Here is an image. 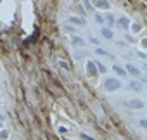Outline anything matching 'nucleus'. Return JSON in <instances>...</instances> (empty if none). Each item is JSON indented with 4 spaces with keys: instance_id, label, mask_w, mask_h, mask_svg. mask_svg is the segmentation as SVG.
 Segmentation results:
<instances>
[{
    "instance_id": "obj_3",
    "label": "nucleus",
    "mask_w": 147,
    "mask_h": 140,
    "mask_svg": "<svg viewBox=\"0 0 147 140\" xmlns=\"http://www.w3.org/2000/svg\"><path fill=\"white\" fill-rule=\"evenodd\" d=\"M125 106L130 107V109H144V107H145V104H144L140 99H130V100L125 102Z\"/></svg>"
},
{
    "instance_id": "obj_10",
    "label": "nucleus",
    "mask_w": 147,
    "mask_h": 140,
    "mask_svg": "<svg viewBox=\"0 0 147 140\" xmlns=\"http://www.w3.org/2000/svg\"><path fill=\"white\" fill-rule=\"evenodd\" d=\"M113 71H114L118 76H126V75H128V73H126V69L121 67V66H113Z\"/></svg>"
},
{
    "instance_id": "obj_17",
    "label": "nucleus",
    "mask_w": 147,
    "mask_h": 140,
    "mask_svg": "<svg viewBox=\"0 0 147 140\" xmlns=\"http://www.w3.org/2000/svg\"><path fill=\"white\" fill-rule=\"evenodd\" d=\"M138 125H140L142 128H145V130H147V119H140V121H138Z\"/></svg>"
},
{
    "instance_id": "obj_22",
    "label": "nucleus",
    "mask_w": 147,
    "mask_h": 140,
    "mask_svg": "<svg viewBox=\"0 0 147 140\" xmlns=\"http://www.w3.org/2000/svg\"><path fill=\"white\" fill-rule=\"evenodd\" d=\"M142 81H144V83H147V76H144V78H142Z\"/></svg>"
},
{
    "instance_id": "obj_9",
    "label": "nucleus",
    "mask_w": 147,
    "mask_h": 140,
    "mask_svg": "<svg viewBox=\"0 0 147 140\" xmlns=\"http://www.w3.org/2000/svg\"><path fill=\"white\" fill-rule=\"evenodd\" d=\"M100 33H102V36H104L106 40H113V38H114V33H113L111 28H102Z\"/></svg>"
},
{
    "instance_id": "obj_11",
    "label": "nucleus",
    "mask_w": 147,
    "mask_h": 140,
    "mask_svg": "<svg viewBox=\"0 0 147 140\" xmlns=\"http://www.w3.org/2000/svg\"><path fill=\"white\" fill-rule=\"evenodd\" d=\"M104 19H106V23H107V28H113V26L116 24V18H114L113 14H107Z\"/></svg>"
},
{
    "instance_id": "obj_18",
    "label": "nucleus",
    "mask_w": 147,
    "mask_h": 140,
    "mask_svg": "<svg viewBox=\"0 0 147 140\" xmlns=\"http://www.w3.org/2000/svg\"><path fill=\"white\" fill-rule=\"evenodd\" d=\"M7 137H9V131H5V130L0 131V138H7Z\"/></svg>"
},
{
    "instance_id": "obj_8",
    "label": "nucleus",
    "mask_w": 147,
    "mask_h": 140,
    "mask_svg": "<svg viewBox=\"0 0 147 140\" xmlns=\"http://www.w3.org/2000/svg\"><path fill=\"white\" fill-rule=\"evenodd\" d=\"M69 23H73V24H76V26H85V24H87L85 18H76V16H73V18H69Z\"/></svg>"
},
{
    "instance_id": "obj_16",
    "label": "nucleus",
    "mask_w": 147,
    "mask_h": 140,
    "mask_svg": "<svg viewBox=\"0 0 147 140\" xmlns=\"http://www.w3.org/2000/svg\"><path fill=\"white\" fill-rule=\"evenodd\" d=\"M95 52H97V54H99V55H107V52H106V50H104V48H99V47H97V48H95Z\"/></svg>"
},
{
    "instance_id": "obj_2",
    "label": "nucleus",
    "mask_w": 147,
    "mask_h": 140,
    "mask_svg": "<svg viewBox=\"0 0 147 140\" xmlns=\"http://www.w3.org/2000/svg\"><path fill=\"white\" fill-rule=\"evenodd\" d=\"M87 73L92 78H97L99 76V69H97V64L94 61H87Z\"/></svg>"
},
{
    "instance_id": "obj_1",
    "label": "nucleus",
    "mask_w": 147,
    "mask_h": 140,
    "mask_svg": "<svg viewBox=\"0 0 147 140\" xmlns=\"http://www.w3.org/2000/svg\"><path fill=\"white\" fill-rule=\"evenodd\" d=\"M104 88L109 90V92H114V90H119L121 88V81L118 78H107L104 81Z\"/></svg>"
},
{
    "instance_id": "obj_23",
    "label": "nucleus",
    "mask_w": 147,
    "mask_h": 140,
    "mask_svg": "<svg viewBox=\"0 0 147 140\" xmlns=\"http://www.w3.org/2000/svg\"><path fill=\"white\" fill-rule=\"evenodd\" d=\"M0 130H2V121H0Z\"/></svg>"
},
{
    "instance_id": "obj_14",
    "label": "nucleus",
    "mask_w": 147,
    "mask_h": 140,
    "mask_svg": "<svg viewBox=\"0 0 147 140\" xmlns=\"http://www.w3.org/2000/svg\"><path fill=\"white\" fill-rule=\"evenodd\" d=\"M97 64V69H99V73H106V66L102 62H95Z\"/></svg>"
},
{
    "instance_id": "obj_21",
    "label": "nucleus",
    "mask_w": 147,
    "mask_h": 140,
    "mask_svg": "<svg viewBox=\"0 0 147 140\" xmlns=\"http://www.w3.org/2000/svg\"><path fill=\"white\" fill-rule=\"evenodd\" d=\"M82 138H85V140H94L92 137H87V135H82Z\"/></svg>"
},
{
    "instance_id": "obj_13",
    "label": "nucleus",
    "mask_w": 147,
    "mask_h": 140,
    "mask_svg": "<svg viewBox=\"0 0 147 140\" xmlns=\"http://www.w3.org/2000/svg\"><path fill=\"white\" fill-rule=\"evenodd\" d=\"M95 23H97V24H104V23H106L104 16H100V14H95Z\"/></svg>"
},
{
    "instance_id": "obj_4",
    "label": "nucleus",
    "mask_w": 147,
    "mask_h": 140,
    "mask_svg": "<svg viewBox=\"0 0 147 140\" xmlns=\"http://www.w3.org/2000/svg\"><path fill=\"white\" fill-rule=\"evenodd\" d=\"M126 73L128 75H131V76H135V78H138L140 76V69L137 67V66H133V64H126Z\"/></svg>"
},
{
    "instance_id": "obj_20",
    "label": "nucleus",
    "mask_w": 147,
    "mask_h": 140,
    "mask_svg": "<svg viewBox=\"0 0 147 140\" xmlns=\"http://www.w3.org/2000/svg\"><path fill=\"white\" fill-rule=\"evenodd\" d=\"M90 42H92V43H95V45H99V38H94V36H92V38H90Z\"/></svg>"
},
{
    "instance_id": "obj_5",
    "label": "nucleus",
    "mask_w": 147,
    "mask_h": 140,
    "mask_svg": "<svg viewBox=\"0 0 147 140\" xmlns=\"http://www.w3.org/2000/svg\"><path fill=\"white\" fill-rule=\"evenodd\" d=\"M116 26H118L119 30H126V28L130 26V19H128L126 16H123V18H119V19L116 21Z\"/></svg>"
},
{
    "instance_id": "obj_7",
    "label": "nucleus",
    "mask_w": 147,
    "mask_h": 140,
    "mask_svg": "<svg viewBox=\"0 0 147 140\" xmlns=\"http://www.w3.org/2000/svg\"><path fill=\"white\" fill-rule=\"evenodd\" d=\"M128 88L133 90V92H142V83H140L138 80H133V81L128 83Z\"/></svg>"
},
{
    "instance_id": "obj_19",
    "label": "nucleus",
    "mask_w": 147,
    "mask_h": 140,
    "mask_svg": "<svg viewBox=\"0 0 147 140\" xmlns=\"http://www.w3.org/2000/svg\"><path fill=\"white\" fill-rule=\"evenodd\" d=\"M140 28H142V26H140L138 23H135V24H133V31H135V33H138V31H140Z\"/></svg>"
},
{
    "instance_id": "obj_15",
    "label": "nucleus",
    "mask_w": 147,
    "mask_h": 140,
    "mask_svg": "<svg viewBox=\"0 0 147 140\" xmlns=\"http://www.w3.org/2000/svg\"><path fill=\"white\" fill-rule=\"evenodd\" d=\"M59 66H62V67H64V69H67V71H71V66H69V64H67V62H64V61H62V59H61V61H59Z\"/></svg>"
},
{
    "instance_id": "obj_12",
    "label": "nucleus",
    "mask_w": 147,
    "mask_h": 140,
    "mask_svg": "<svg viewBox=\"0 0 147 140\" xmlns=\"http://www.w3.org/2000/svg\"><path fill=\"white\" fill-rule=\"evenodd\" d=\"M73 45H75V47H85V40L80 38V36H75V38H73Z\"/></svg>"
},
{
    "instance_id": "obj_6",
    "label": "nucleus",
    "mask_w": 147,
    "mask_h": 140,
    "mask_svg": "<svg viewBox=\"0 0 147 140\" xmlns=\"http://www.w3.org/2000/svg\"><path fill=\"white\" fill-rule=\"evenodd\" d=\"M94 2V5L97 7V9H104V11H107L109 7H111V4L107 2V0H92Z\"/></svg>"
}]
</instances>
